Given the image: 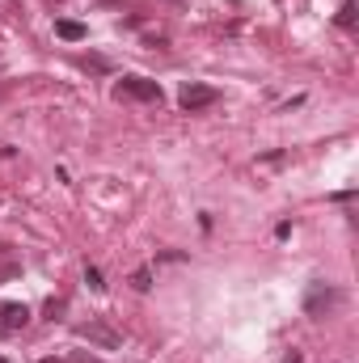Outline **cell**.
<instances>
[{
  "label": "cell",
  "mask_w": 359,
  "mask_h": 363,
  "mask_svg": "<svg viewBox=\"0 0 359 363\" xmlns=\"http://www.w3.org/2000/svg\"><path fill=\"white\" fill-rule=\"evenodd\" d=\"M43 363H55V359H43Z\"/></svg>",
  "instance_id": "cell-11"
},
{
  "label": "cell",
  "mask_w": 359,
  "mask_h": 363,
  "mask_svg": "<svg viewBox=\"0 0 359 363\" xmlns=\"http://www.w3.org/2000/svg\"><path fill=\"white\" fill-rule=\"evenodd\" d=\"M131 287H136V291H148V287H153V267H140V271L131 274Z\"/></svg>",
  "instance_id": "cell-8"
},
{
  "label": "cell",
  "mask_w": 359,
  "mask_h": 363,
  "mask_svg": "<svg viewBox=\"0 0 359 363\" xmlns=\"http://www.w3.org/2000/svg\"><path fill=\"white\" fill-rule=\"evenodd\" d=\"M283 363H300V351H287V359Z\"/></svg>",
  "instance_id": "cell-10"
},
{
  "label": "cell",
  "mask_w": 359,
  "mask_h": 363,
  "mask_svg": "<svg viewBox=\"0 0 359 363\" xmlns=\"http://www.w3.org/2000/svg\"><path fill=\"white\" fill-rule=\"evenodd\" d=\"M334 304H338V291L330 283H309V291H304V313L309 317H326V308H334Z\"/></svg>",
  "instance_id": "cell-2"
},
{
  "label": "cell",
  "mask_w": 359,
  "mask_h": 363,
  "mask_svg": "<svg viewBox=\"0 0 359 363\" xmlns=\"http://www.w3.org/2000/svg\"><path fill=\"white\" fill-rule=\"evenodd\" d=\"M85 283H89L93 291H101V287H106V283H101V271H97V267H85Z\"/></svg>",
  "instance_id": "cell-9"
},
{
  "label": "cell",
  "mask_w": 359,
  "mask_h": 363,
  "mask_svg": "<svg viewBox=\"0 0 359 363\" xmlns=\"http://www.w3.org/2000/svg\"><path fill=\"white\" fill-rule=\"evenodd\" d=\"M0 363H9V359H0Z\"/></svg>",
  "instance_id": "cell-12"
},
{
  "label": "cell",
  "mask_w": 359,
  "mask_h": 363,
  "mask_svg": "<svg viewBox=\"0 0 359 363\" xmlns=\"http://www.w3.org/2000/svg\"><path fill=\"white\" fill-rule=\"evenodd\" d=\"M55 34H60L64 43H81V38H85L89 30H85L81 21H55Z\"/></svg>",
  "instance_id": "cell-6"
},
{
  "label": "cell",
  "mask_w": 359,
  "mask_h": 363,
  "mask_svg": "<svg viewBox=\"0 0 359 363\" xmlns=\"http://www.w3.org/2000/svg\"><path fill=\"white\" fill-rule=\"evenodd\" d=\"M114 97H136V101H161L165 93L157 81H148V77H123L118 85H114Z\"/></svg>",
  "instance_id": "cell-1"
},
{
  "label": "cell",
  "mask_w": 359,
  "mask_h": 363,
  "mask_svg": "<svg viewBox=\"0 0 359 363\" xmlns=\"http://www.w3.org/2000/svg\"><path fill=\"white\" fill-rule=\"evenodd\" d=\"M355 17H359V9H355V4H351V0H347V4L338 9V17H334V21H338L343 30H351V26H355Z\"/></svg>",
  "instance_id": "cell-7"
},
{
  "label": "cell",
  "mask_w": 359,
  "mask_h": 363,
  "mask_svg": "<svg viewBox=\"0 0 359 363\" xmlns=\"http://www.w3.org/2000/svg\"><path fill=\"white\" fill-rule=\"evenodd\" d=\"M77 334L81 338H89V342H97V347H106V351H118V334L110 330V325H101V321H89V325H77Z\"/></svg>",
  "instance_id": "cell-4"
},
{
  "label": "cell",
  "mask_w": 359,
  "mask_h": 363,
  "mask_svg": "<svg viewBox=\"0 0 359 363\" xmlns=\"http://www.w3.org/2000/svg\"><path fill=\"white\" fill-rule=\"evenodd\" d=\"M216 101H220V89H211V85H182V93H178V106L186 114L207 110V106H216Z\"/></svg>",
  "instance_id": "cell-3"
},
{
  "label": "cell",
  "mask_w": 359,
  "mask_h": 363,
  "mask_svg": "<svg viewBox=\"0 0 359 363\" xmlns=\"http://www.w3.org/2000/svg\"><path fill=\"white\" fill-rule=\"evenodd\" d=\"M30 321V308L26 304H4L0 308V330H21Z\"/></svg>",
  "instance_id": "cell-5"
}]
</instances>
